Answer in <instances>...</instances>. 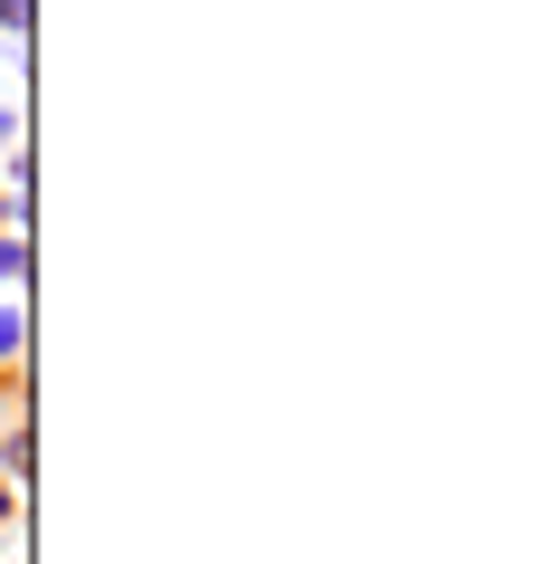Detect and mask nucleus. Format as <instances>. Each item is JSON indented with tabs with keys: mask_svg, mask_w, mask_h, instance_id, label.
I'll list each match as a JSON object with an SVG mask.
<instances>
[{
	"mask_svg": "<svg viewBox=\"0 0 554 564\" xmlns=\"http://www.w3.org/2000/svg\"><path fill=\"white\" fill-rule=\"evenodd\" d=\"M20 364H30V316L0 306V373H20Z\"/></svg>",
	"mask_w": 554,
	"mask_h": 564,
	"instance_id": "obj_1",
	"label": "nucleus"
},
{
	"mask_svg": "<svg viewBox=\"0 0 554 564\" xmlns=\"http://www.w3.org/2000/svg\"><path fill=\"white\" fill-rule=\"evenodd\" d=\"M0 478H10V488L30 478V431H0Z\"/></svg>",
	"mask_w": 554,
	"mask_h": 564,
	"instance_id": "obj_2",
	"label": "nucleus"
},
{
	"mask_svg": "<svg viewBox=\"0 0 554 564\" xmlns=\"http://www.w3.org/2000/svg\"><path fill=\"white\" fill-rule=\"evenodd\" d=\"M20 278H30V239L10 230V239H0V288H20Z\"/></svg>",
	"mask_w": 554,
	"mask_h": 564,
	"instance_id": "obj_3",
	"label": "nucleus"
},
{
	"mask_svg": "<svg viewBox=\"0 0 554 564\" xmlns=\"http://www.w3.org/2000/svg\"><path fill=\"white\" fill-rule=\"evenodd\" d=\"M30 30V0H0V39H20Z\"/></svg>",
	"mask_w": 554,
	"mask_h": 564,
	"instance_id": "obj_4",
	"label": "nucleus"
},
{
	"mask_svg": "<svg viewBox=\"0 0 554 564\" xmlns=\"http://www.w3.org/2000/svg\"><path fill=\"white\" fill-rule=\"evenodd\" d=\"M20 220H30V202H20V192H0V230H20Z\"/></svg>",
	"mask_w": 554,
	"mask_h": 564,
	"instance_id": "obj_5",
	"label": "nucleus"
},
{
	"mask_svg": "<svg viewBox=\"0 0 554 564\" xmlns=\"http://www.w3.org/2000/svg\"><path fill=\"white\" fill-rule=\"evenodd\" d=\"M20 124H30L20 106H0V144H10V153H20Z\"/></svg>",
	"mask_w": 554,
	"mask_h": 564,
	"instance_id": "obj_6",
	"label": "nucleus"
},
{
	"mask_svg": "<svg viewBox=\"0 0 554 564\" xmlns=\"http://www.w3.org/2000/svg\"><path fill=\"white\" fill-rule=\"evenodd\" d=\"M0 527H20V488L10 478H0Z\"/></svg>",
	"mask_w": 554,
	"mask_h": 564,
	"instance_id": "obj_7",
	"label": "nucleus"
},
{
	"mask_svg": "<svg viewBox=\"0 0 554 564\" xmlns=\"http://www.w3.org/2000/svg\"><path fill=\"white\" fill-rule=\"evenodd\" d=\"M10 58H20V39H0V67H10Z\"/></svg>",
	"mask_w": 554,
	"mask_h": 564,
	"instance_id": "obj_8",
	"label": "nucleus"
}]
</instances>
